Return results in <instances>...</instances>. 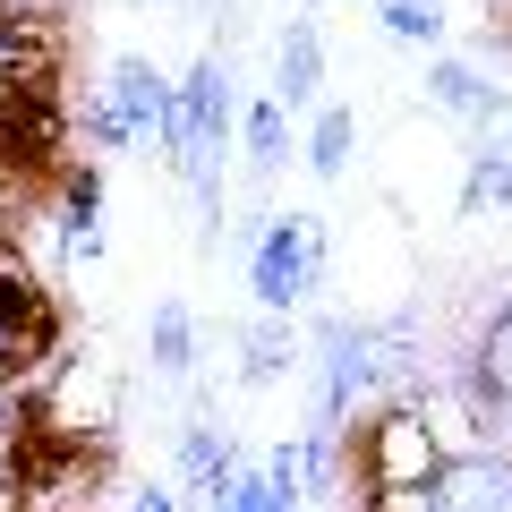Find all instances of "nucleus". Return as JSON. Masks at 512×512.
<instances>
[{
    "label": "nucleus",
    "instance_id": "1",
    "mask_svg": "<svg viewBox=\"0 0 512 512\" xmlns=\"http://www.w3.org/2000/svg\"><path fill=\"white\" fill-rule=\"evenodd\" d=\"M239 137V94H231V52L222 43H205L197 60L180 69V103H171V171L188 180V197H197V248H214L222 239V154H231Z\"/></svg>",
    "mask_w": 512,
    "mask_h": 512
},
{
    "label": "nucleus",
    "instance_id": "2",
    "mask_svg": "<svg viewBox=\"0 0 512 512\" xmlns=\"http://www.w3.org/2000/svg\"><path fill=\"white\" fill-rule=\"evenodd\" d=\"M367 512H512V444L504 436H461L419 478L367 495Z\"/></svg>",
    "mask_w": 512,
    "mask_h": 512
},
{
    "label": "nucleus",
    "instance_id": "3",
    "mask_svg": "<svg viewBox=\"0 0 512 512\" xmlns=\"http://www.w3.org/2000/svg\"><path fill=\"white\" fill-rule=\"evenodd\" d=\"M333 274V231L325 214H256L248 222V291L256 316H299Z\"/></svg>",
    "mask_w": 512,
    "mask_h": 512
},
{
    "label": "nucleus",
    "instance_id": "4",
    "mask_svg": "<svg viewBox=\"0 0 512 512\" xmlns=\"http://www.w3.org/2000/svg\"><path fill=\"white\" fill-rule=\"evenodd\" d=\"M171 103H180V77H163L146 52H120L103 69V86H94V103L77 111V137H86L94 154H128V146H163L171 137Z\"/></svg>",
    "mask_w": 512,
    "mask_h": 512
},
{
    "label": "nucleus",
    "instance_id": "5",
    "mask_svg": "<svg viewBox=\"0 0 512 512\" xmlns=\"http://www.w3.org/2000/svg\"><path fill=\"white\" fill-rule=\"evenodd\" d=\"M453 384H461V402H470V419L512 444V282L495 291V308L478 316V333L461 342Z\"/></svg>",
    "mask_w": 512,
    "mask_h": 512
},
{
    "label": "nucleus",
    "instance_id": "6",
    "mask_svg": "<svg viewBox=\"0 0 512 512\" xmlns=\"http://www.w3.org/2000/svg\"><path fill=\"white\" fill-rule=\"evenodd\" d=\"M239 470H248V444H239L214 410H188L180 436H171V478H180V504H188V512H214L222 487H231Z\"/></svg>",
    "mask_w": 512,
    "mask_h": 512
},
{
    "label": "nucleus",
    "instance_id": "7",
    "mask_svg": "<svg viewBox=\"0 0 512 512\" xmlns=\"http://www.w3.org/2000/svg\"><path fill=\"white\" fill-rule=\"evenodd\" d=\"M274 94L291 120H316L325 111V26H316V9H291L274 35Z\"/></svg>",
    "mask_w": 512,
    "mask_h": 512
},
{
    "label": "nucleus",
    "instance_id": "8",
    "mask_svg": "<svg viewBox=\"0 0 512 512\" xmlns=\"http://www.w3.org/2000/svg\"><path fill=\"white\" fill-rule=\"evenodd\" d=\"M52 350V316H43V291L0 256V393H18L35 376V359Z\"/></svg>",
    "mask_w": 512,
    "mask_h": 512
},
{
    "label": "nucleus",
    "instance_id": "9",
    "mask_svg": "<svg viewBox=\"0 0 512 512\" xmlns=\"http://www.w3.org/2000/svg\"><path fill=\"white\" fill-rule=\"evenodd\" d=\"M427 103H436L444 120H461L470 137H487V128H512V86H495L478 60H453V52L427 60Z\"/></svg>",
    "mask_w": 512,
    "mask_h": 512
},
{
    "label": "nucleus",
    "instance_id": "10",
    "mask_svg": "<svg viewBox=\"0 0 512 512\" xmlns=\"http://www.w3.org/2000/svg\"><path fill=\"white\" fill-rule=\"evenodd\" d=\"M43 222H52V265H60V274H77V265H103L111 231H103V180H94V171H69Z\"/></svg>",
    "mask_w": 512,
    "mask_h": 512
},
{
    "label": "nucleus",
    "instance_id": "11",
    "mask_svg": "<svg viewBox=\"0 0 512 512\" xmlns=\"http://www.w3.org/2000/svg\"><path fill=\"white\" fill-rule=\"evenodd\" d=\"M214 512H308V487H299V453H291V436L265 444V453H248V470L222 487Z\"/></svg>",
    "mask_w": 512,
    "mask_h": 512
},
{
    "label": "nucleus",
    "instance_id": "12",
    "mask_svg": "<svg viewBox=\"0 0 512 512\" xmlns=\"http://www.w3.org/2000/svg\"><path fill=\"white\" fill-rule=\"evenodd\" d=\"M461 222H487V214H512V128H487L470 137L461 154Z\"/></svg>",
    "mask_w": 512,
    "mask_h": 512
},
{
    "label": "nucleus",
    "instance_id": "13",
    "mask_svg": "<svg viewBox=\"0 0 512 512\" xmlns=\"http://www.w3.org/2000/svg\"><path fill=\"white\" fill-rule=\"evenodd\" d=\"M52 69H43V43L35 26L0 18V146H18V103H43Z\"/></svg>",
    "mask_w": 512,
    "mask_h": 512
},
{
    "label": "nucleus",
    "instance_id": "14",
    "mask_svg": "<svg viewBox=\"0 0 512 512\" xmlns=\"http://www.w3.org/2000/svg\"><path fill=\"white\" fill-rule=\"evenodd\" d=\"M291 367H308V342L291 333V316H256L239 333V384L265 393V384H291Z\"/></svg>",
    "mask_w": 512,
    "mask_h": 512
},
{
    "label": "nucleus",
    "instance_id": "15",
    "mask_svg": "<svg viewBox=\"0 0 512 512\" xmlns=\"http://www.w3.org/2000/svg\"><path fill=\"white\" fill-rule=\"evenodd\" d=\"M350 154H359V111H350V103H325L308 128H299V163H308L316 188H342L350 180Z\"/></svg>",
    "mask_w": 512,
    "mask_h": 512
},
{
    "label": "nucleus",
    "instance_id": "16",
    "mask_svg": "<svg viewBox=\"0 0 512 512\" xmlns=\"http://www.w3.org/2000/svg\"><path fill=\"white\" fill-rule=\"evenodd\" d=\"M239 146H248V171H256V180H282L291 154H299V120L274 103V94H256V103L239 111Z\"/></svg>",
    "mask_w": 512,
    "mask_h": 512
},
{
    "label": "nucleus",
    "instance_id": "17",
    "mask_svg": "<svg viewBox=\"0 0 512 512\" xmlns=\"http://www.w3.org/2000/svg\"><path fill=\"white\" fill-rule=\"evenodd\" d=\"M146 359H154V376H163V384H188V376H197V308H188V299H154V316H146Z\"/></svg>",
    "mask_w": 512,
    "mask_h": 512
},
{
    "label": "nucleus",
    "instance_id": "18",
    "mask_svg": "<svg viewBox=\"0 0 512 512\" xmlns=\"http://www.w3.org/2000/svg\"><path fill=\"white\" fill-rule=\"evenodd\" d=\"M444 0H376V35L384 43H402V52H427L436 60L444 52Z\"/></svg>",
    "mask_w": 512,
    "mask_h": 512
},
{
    "label": "nucleus",
    "instance_id": "19",
    "mask_svg": "<svg viewBox=\"0 0 512 512\" xmlns=\"http://www.w3.org/2000/svg\"><path fill=\"white\" fill-rule=\"evenodd\" d=\"M35 214L26 205V171H18V146H0V248H9V231Z\"/></svg>",
    "mask_w": 512,
    "mask_h": 512
},
{
    "label": "nucleus",
    "instance_id": "20",
    "mask_svg": "<svg viewBox=\"0 0 512 512\" xmlns=\"http://www.w3.org/2000/svg\"><path fill=\"white\" fill-rule=\"evenodd\" d=\"M18 444H26V393H0V470H18Z\"/></svg>",
    "mask_w": 512,
    "mask_h": 512
},
{
    "label": "nucleus",
    "instance_id": "21",
    "mask_svg": "<svg viewBox=\"0 0 512 512\" xmlns=\"http://www.w3.org/2000/svg\"><path fill=\"white\" fill-rule=\"evenodd\" d=\"M120 512H188V504H180V487H154V478H137V487L120 495Z\"/></svg>",
    "mask_w": 512,
    "mask_h": 512
},
{
    "label": "nucleus",
    "instance_id": "22",
    "mask_svg": "<svg viewBox=\"0 0 512 512\" xmlns=\"http://www.w3.org/2000/svg\"><path fill=\"white\" fill-rule=\"evenodd\" d=\"M0 512H26L18 504V470H0Z\"/></svg>",
    "mask_w": 512,
    "mask_h": 512
},
{
    "label": "nucleus",
    "instance_id": "23",
    "mask_svg": "<svg viewBox=\"0 0 512 512\" xmlns=\"http://www.w3.org/2000/svg\"><path fill=\"white\" fill-rule=\"evenodd\" d=\"M495 9H504V18H512V0H495Z\"/></svg>",
    "mask_w": 512,
    "mask_h": 512
}]
</instances>
